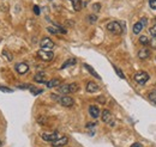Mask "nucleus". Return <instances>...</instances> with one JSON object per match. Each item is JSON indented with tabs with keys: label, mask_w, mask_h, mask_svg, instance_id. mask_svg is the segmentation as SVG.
<instances>
[{
	"label": "nucleus",
	"mask_w": 156,
	"mask_h": 147,
	"mask_svg": "<svg viewBox=\"0 0 156 147\" xmlns=\"http://www.w3.org/2000/svg\"><path fill=\"white\" fill-rule=\"evenodd\" d=\"M60 83L61 81L59 80V79H52V80H49V81H47V87H49V88H53V87H56V86H60Z\"/></svg>",
	"instance_id": "nucleus-15"
},
{
	"label": "nucleus",
	"mask_w": 156,
	"mask_h": 147,
	"mask_svg": "<svg viewBox=\"0 0 156 147\" xmlns=\"http://www.w3.org/2000/svg\"><path fill=\"white\" fill-rule=\"evenodd\" d=\"M0 147H1V141H0Z\"/></svg>",
	"instance_id": "nucleus-37"
},
{
	"label": "nucleus",
	"mask_w": 156,
	"mask_h": 147,
	"mask_svg": "<svg viewBox=\"0 0 156 147\" xmlns=\"http://www.w3.org/2000/svg\"><path fill=\"white\" fill-rule=\"evenodd\" d=\"M48 1H52V0H48Z\"/></svg>",
	"instance_id": "nucleus-38"
},
{
	"label": "nucleus",
	"mask_w": 156,
	"mask_h": 147,
	"mask_svg": "<svg viewBox=\"0 0 156 147\" xmlns=\"http://www.w3.org/2000/svg\"><path fill=\"white\" fill-rule=\"evenodd\" d=\"M155 22H156V17H155Z\"/></svg>",
	"instance_id": "nucleus-39"
},
{
	"label": "nucleus",
	"mask_w": 156,
	"mask_h": 147,
	"mask_svg": "<svg viewBox=\"0 0 156 147\" xmlns=\"http://www.w3.org/2000/svg\"><path fill=\"white\" fill-rule=\"evenodd\" d=\"M107 30L114 35H121L122 34V27L119 22H109L107 24Z\"/></svg>",
	"instance_id": "nucleus-1"
},
{
	"label": "nucleus",
	"mask_w": 156,
	"mask_h": 147,
	"mask_svg": "<svg viewBox=\"0 0 156 147\" xmlns=\"http://www.w3.org/2000/svg\"><path fill=\"white\" fill-rule=\"evenodd\" d=\"M148 98H149V101L154 104H156V90H154V91H151L149 95H148Z\"/></svg>",
	"instance_id": "nucleus-21"
},
{
	"label": "nucleus",
	"mask_w": 156,
	"mask_h": 147,
	"mask_svg": "<svg viewBox=\"0 0 156 147\" xmlns=\"http://www.w3.org/2000/svg\"><path fill=\"white\" fill-rule=\"evenodd\" d=\"M37 56H38L41 60H43V61H52L53 58H54V54H53V52H51V50L40 49V50L37 52Z\"/></svg>",
	"instance_id": "nucleus-3"
},
{
	"label": "nucleus",
	"mask_w": 156,
	"mask_h": 147,
	"mask_svg": "<svg viewBox=\"0 0 156 147\" xmlns=\"http://www.w3.org/2000/svg\"><path fill=\"white\" fill-rule=\"evenodd\" d=\"M113 68H114V71H115V73H117V74L119 76V78H121V79H125V74H124V73L121 72V69H119L117 66H113Z\"/></svg>",
	"instance_id": "nucleus-23"
},
{
	"label": "nucleus",
	"mask_w": 156,
	"mask_h": 147,
	"mask_svg": "<svg viewBox=\"0 0 156 147\" xmlns=\"http://www.w3.org/2000/svg\"><path fill=\"white\" fill-rule=\"evenodd\" d=\"M93 9L95 10V11H98L101 9V5L100 4H94V6H93Z\"/></svg>",
	"instance_id": "nucleus-31"
},
{
	"label": "nucleus",
	"mask_w": 156,
	"mask_h": 147,
	"mask_svg": "<svg viewBox=\"0 0 156 147\" xmlns=\"http://www.w3.org/2000/svg\"><path fill=\"white\" fill-rule=\"evenodd\" d=\"M98 90H100V87H98V85L96 83H94V81H89V83L87 84V91L90 92V93L97 92Z\"/></svg>",
	"instance_id": "nucleus-11"
},
{
	"label": "nucleus",
	"mask_w": 156,
	"mask_h": 147,
	"mask_svg": "<svg viewBox=\"0 0 156 147\" xmlns=\"http://www.w3.org/2000/svg\"><path fill=\"white\" fill-rule=\"evenodd\" d=\"M63 107H66V108H70L73 105V103H75V101H73V98L69 97V96H63L59 98V101H58Z\"/></svg>",
	"instance_id": "nucleus-5"
},
{
	"label": "nucleus",
	"mask_w": 156,
	"mask_h": 147,
	"mask_svg": "<svg viewBox=\"0 0 156 147\" xmlns=\"http://www.w3.org/2000/svg\"><path fill=\"white\" fill-rule=\"evenodd\" d=\"M149 32L151 34V36H153L154 38H156V24H155V25H153V27L149 29Z\"/></svg>",
	"instance_id": "nucleus-26"
},
{
	"label": "nucleus",
	"mask_w": 156,
	"mask_h": 147,
	"mask_svg": "<svg viewBox=\"0 0 156 147\" xmlns=\"http://www.w3.org/2000/svg\"><path fill=\"white\" fill-rule=\"evenodd\" d=\"M40 46H41V49H45V50H49V49L54 48V42H53L51 38L45 37V38L41 39Z\"/></svg>",
	"instance_id": "nucleus-4"
},
{
	"label": "nucleus",
	"mask_w": 156,
	"mask_h": 147,
	"mask_svg": "<svg viewBox=\"0 0 156 147\" xmlns=\"http://www.w3.org/2000/svg\"><path fill=\"white\" fill-rule=\"evenodd\" d=\"M70 90H71V93H75L79 90V85L76 83H72V84H70Z\"/></svg>",
	"instance_id": "nucleus-22"
},
{
	"label": "nucleus",
	"mask_w": 156,
	"mask_h": 147,
	"mask_svg": "<svg viewBox=\"0 0 156 147\" xmlns=\"http://www.w3.org/2000/svg\"><path fill=\"white\" fill-rule=\"evenodd\" d=\"M58 91L60 92V93H63V95H69V93H71V90H70V84H64V85H60L59 86V88H58Z\"/></svg>",
	"instance_id": "nucleus-14"
},
{
	"label": "nucleus",
	"mask_w": 156,
	"mask_h": 147,
	"mask_svg": "<svg viewBox=\"0 0 156 147\" xmlns=\"http://www.w3.org/2000/svg\"><path fill=\"white\" fill-rule=\"evenodd\" d=\"M111 120H112V114H111V111L107 110V109L103 110V111H102V121L104 122V123H109Z\"/></svg>",
	"instance_id": "nucleus-13"
},
{
	"label": "nucleus",
	"mask_w": 156,
	"mask_h": 147,
	"mask_svg": "<svg viewBox=\"0 0 156 147\" xmlns=\"http://www.w3.org/2000/svg\"><path fill=\"white\" fill-rule=\"evenodd\" d=\"M96 20H97L96 14H90V16H89V22H90V23H95Z\"/></svg>",
	"instance_id": "nucleus-29"
},
{
	"label": "nucleus",
	"mask_w": 156,
	"mask_h": 147,
	"mask_svg": "<svg viewBox=\"0 0 156 147\" xmlns=\"http://www.w3.org/2000/svg\"><path fill=\"white\" fill-rule=\"evenodd\" d=\"M89 114H90V116H91L93 118H97L98 116H100V109H98L96 105H90L89 107Z\"/></svg>",
	"instance_id": "nucleus-12"
},
{
	"label": "nucleus",
	"mask_w": 156,
	"mask_h": 147,
	"mask_svg": "<svg viewBox=\"0 0 156 147\" xmlns=\"http://www.w3.org/2000/svg\"><path fill=\"white\" fill-rule=\"evenodd\" d=\"M41 137H42L45 141H48V142H53L54 140H56V139H59V137H60V135H59V133H58V132H54V133H52V134H47V133H43L42 135H41Z\"/></svg>",
	"instance_id": "nucleus-7"
},
{
	"label": "nucleus",
	"mask_w": 156,
	"mask_h": 147,
	"mask_svg": "<svg viewBox=\"0 0 156 147\" xmlns=\"http://www.w3.org/2000/svg\"><path fill=\"white\" fill-rule=\"evenodd\" d=\"M95 125H96V123H88V125H87V128H91V127H94Z\"/></svg>",
	"instance_id": "nucleus-35"
},
{
	"label": "nucleus",
	"mask_w": 156,
	"mask_h": 147,
	"mask_svg": "<svg viewBox=\"0 0 156 147\" xmlns=\"http://www.w3.org/2000/svg\"><path fill=\"white\" fill-rule=\"evenodd\" d=\"M149 6L153 10H156V0H149Z\"/></svg>",
	"instance_id": "nucleus-30"
},
{
	"label": "nucleus",
	"mask_w": 156,
	"mask_h": 147,
	"mask_svg": "<svg viewBox=\"0 0 156 147\" xmlns=\"http://www.w3.org/2000/svg\"><path fill=\"white\" fill-rule=\"evenodd\" d=\"M0 91H3V92H7V93H11V92H13V90H12V88H10V87L0 86Z\"/></svg>",
	"instance_id": "nucleus-27"
},
{
	"label": "nucleus",
	"mask_w": 156,
	"mask_h": 147,
	"mask_svg": "<svg viewBox=\"0 0 156 147\" xmlns=\"http://www.w3.org/2000/svg\"><path fill=\"white\" fill-rule=\"evenodd\" d=\"M139 43L142 46H149L150 44V39L148 38L146 36H141L139 37Z\"/></svg>",
	"instance_id": "nucleus-20"
},
{
	"label": "nucleus",
	"mask_w": 156,
	"mask_h": 147,
	"mask_svg": "<svg viewBox=\"0 0 156 147\" xmlns=\"http://www.w3.org/2000/svg\"><path fill=\"white\" fill-rule=\"evenodd\" d=\"M17 87H18V88H21V90H22V88H23V90H24V88H30V90H31L34 86L30 85V84H23V85H18Z\"/></svg>",
	"instance_id": "nucleus-28"
},
{
	"label": "nucleus",
	"mask_w": 156,
	"mask_h": 147,
	"mask_svg": "<svg viewBox=\"0 0 156 147\" xmlns=\"http://www.w3.org/2000/svg\"><path fill=\"white\" fill-rule=\"evenodd\" d=\"M73 65H76V59H69V60L65 61V63H63L61 69H64V68H67L69 66H73Z\"/></svg>",
	"instance_id": "nucleus-19"
},
{
	"label": "nucleus",
	"mask_w": 156,
	"mask_h": 147,
	"mask_svg": "<svg viewBox=\"0 0 156 147\" xmlns=\"http://www.w3.org/2000/svg\"><path fill=\"white\" fill-rule=\"evenodd\" d=\"M34 12H35V14H36V16H38V14H40V9H38V6H37V5H35V6H34Z\"/></svg>",
	"instance_id": "nucleus-32"
},
{
	"label": "nucleus",
	"mask_w": 156,
	"mask_h": 147,
	"mask_svg": "<svg viewBox=\"0 0 156 147\" xmlns=\"http://www.w3.org/2000/svg\"><path fill=\"white\" fill-rule=\"evenodd\" d=\"M84 68H87V69L89 71V73H90V74H91V76H94L96 79H101V77L97 74V73H96V71H95V69H94L91 66H89V65H87V63H85V65H84Z\"/></svg>",
	"instance_id": "nucleus-18"
},
{
	"label": "nucleus",
	"mask_w": 156,
	"mask_h": 147,
	"mask_svg": "<svg viewBox=\"0 0 156 147\" xmlns=\"http://www.w3.org/2000/svg\"><path fill=\"white\" fill-rule=\"evenodd\" d=\"M34 80L38 84H47V76L45 72H38L34 77Z\"/></svg>",
	"instance_id": "nucleus-9"
},
{
	"label": "nucleus",
	"mask_w": 156,
	"mask_h": 147,
	"mask_svg": "<svg viewBox=\"0 0 156 147\" xmlns=\"http://www.w3.org/2000/svg\"><path fill=\"white\" fill-rule=\"evenodd\" d=\"M133 79H135V81H136L137 84L144 85L146 81L149 80V74H148L146 72H144V71H139V72H137L136 74H135Z\"/></svg>",
	"instance_id": "nucleus-2"
},
{
	"label": "nucleus",
	"mask_w": 156,
	"mask_h": 147,
	"mask_svg": "<svg viewBox=\"0 0 156 147\" xmlns=\"http://www.w3.org/2000/svg\"><path fill=\"white\" fill-rule=\"evenodd\" d=\"M131 147H143V145L139 144V142H135V144L131 145Z\"/></svg>",
	"instance_id": "nucleus-33"
},
{
	"label": "nucleus",
	"mask_w": 156,
	"mask_h": 147,
	"mask_svg": "<svg viewBox=\"0 0 156 147\" xmlns=\"http://www.w3.org/2000/svg\"><path fill=\"white\" fill-rule=\"evenodd\" d=\"M143 28H144V25L141 23V22H137L135 25H133V34H136V35H138L139 32H141L142 30H143Z\"/></svg>",
	"instance_id": "nucleus-16"
},
{
	"label": "nucleus",
	"mask_w": 156,
	"mask_h": 147,
	"mask_svg": "<svg viewBox=\"0 0 156 147\" xmlns=\"http://www.w3.org/2000/svg\"><path fill=\"white\" fill-rule=\"evenodd\" d=\"M150 49H148V48H143V49H141V50L138 52V58L141 59V60H145V59H148L150 56Z\"/></svg>",
	"instance_id": "nucleus-10"
},
{
	"label": "nucleus",
	"mask_w": 156,
	"mask_h": 147,
	"mask_svg": "<svg viewBox=\"0 0 156 147\" xmlns=\"http://www.w3.org/2000/svg\"><path fill=\"white\" fill-rule=\"evenodd\" d=\"M3 56H6V59L9 61H12V59H13V56L10 54V52H7V50H3Z\"/></svg>",
	"instance_id": "nucleus-25"
},
{
	"label": "nucleus",
	"mask_w": 156,
	"mask_h": 147,
	"mask_svg": "<svg viewBox=\"0 0 156 147\" xmlns=\"http://www.w3.org/2000/svg\"><path fill=\"white\" fill-rule=\"evenodd\" d=\"M69 142V137L67 136H60L59 139H56L52 142V146L53 147H61V146H65Z\"/></svg>",
	"instance_id": "nucleus-8"
},
{
	"label": "nucleus",
	"mask_w": 156,
	"mask_h": 147,
	"mask_svg": "<svg viewBox=\"0 0 156 147\" xmlns=\"http://www.w3.org/2000/svg\"><path fill=\"white\" fill-rule=\"evenodd\" d=\"M72 3V6H73V10L75 11H80L82 10V1L80 0H70Z\"/></svg>",
	"instance_id": "nucleus-17"
},
{
	"label": "nucleus",
	"mask_w": 156,
	"mask_h": 147,
	"mask_svg": "<svg viewBox=\"0 0 156 147\" xmlns=\"http://www.w3.org/2000/svg\"><path fill=\"white\" fill-rule=\"evenodd\" d=\"M42 92H43V90H42V88H35V87H32V88H31V93L34 95V96H37V95L42 93Z\"/></svg>",
	"instance_id": "nucleus-24"
},
{
	"label": "nucleus",
	"mask_w": 156,
	"mask_h": 147,
	"mask_svg": "<svg viewBox=\"0 0 156 147\" xmlns=\"http://www.w3.org/2000/svg\"><path fill=\"white\" fill-rule=\"evenodd\" d=\"M97 102H100V103H102V104L106 103V101H104V98H103V97H98V98H97Z\"/></svg>",
	"instance_id": "nucleus-34"
},
{
	"label": "nucleus",
	"mask_w": 156,
	"mask_h": 147,
	"mask_svg": "<svg viewBox=\"0 0 156 147\" xmlns=\"http://www.w3.org/2000/svg\"><path fill=\"white\" fill-rule=\"evenodd\" d=\"M141 23L143 24V25H145V23H146V18H143V19L141 20Z\"/></svg>",
	"instance_id": "nucleus-36"
},
{
	"label": "nucleus",
	"mask_w": 156,
	"mask_h": 147,
	"mask_svg": "<svg viewBox=\"0 0 156 147\" xmlns=\"http://www.w3.org/2000/svg\"><path fill=\"white\" fill-rule=\"evenodd\" d=\"M16 72L18 74H25V73L29 72V66L25 62H18L16 65Z\"/></svg>",
	"instance_id": "nucleus-6"
}]
</instances>
